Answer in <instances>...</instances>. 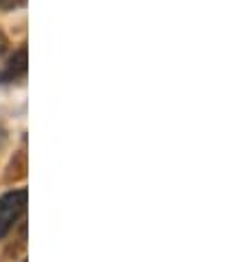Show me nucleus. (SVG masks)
<instances>
[{"instance_id":"obj_4","label":"nucleus","mask_w":246,"mask_h":262,"mask_svg":"<svg viewBox=\"0 0 246 262\" xmlns=\"http://www.w3.org/2000/svg\"><path fill=\"white\" fill-rule=\"evenodd\" d=\"M5 49H7V38H5L3 33H0V53H3Z\"/></svg>"},{"instance_id":"obj_6","label":"nucleus","mask_w":246,"mask_h":262,"mask_svg":"<svg viewBox=\"0 0 246 262\" xmlns=\"http://www.w3.org/2000/svg\"><path fill=\"white\" fill-rule=\"evenodd\" d=\"M24 262H27V260H24Z\"/></svg>"},{"instance_id":"obj_2","label":"nucleus","mask_w":246,"mask_h":262,"mask_svg":"<svg viewBox=\"0 0 246 262\" xmlns=\"http://www.w3.org/2000/svg\"><path fill=\"white\" fill-rule=\"evenodd\" d=\"M27 47L22 45L16 53L9 57V62L0 69V86H7V84H16V82H22L27 77Z\"/></svg>"},{"instance_id":"obj_5","label":"nucleus","mask_w":246,"mask_h":262,"mask_svg":"<svg viewBox=\"0 0 246 262\" xmlns=\"http://www.w3.org/2000/svg\"><path fill=\"white\" fill-rule=\"evenodd\" d=\"M3 143H5V130L0 128V148H3Z\"/></svg>"},{"instance_id":"obj_1","label":"nucleus","mask_w":246,"mask_h":262,"mask_svg":"<svg viewBox=\"0 0 246 262\" xmlns=\"http://www.w3.org/2000/svg\"><path fill=\"white\" fill-rule=\"evenodd\" d=\"M27 199L29 192L24 190H13L0 196V240H3L13 229L20 218L27 212Z\"/></svg>"},{"instance_id":"obj_3","label":"nucleus","mask_w":246,"mask_h":262,"mask_svg":"<svg viewBox=\"0 0 246 262\" xmlns=\"http://www.w3.org/2000/svg\"><path fill=\"white\" fill-rule=\"evenodd\" d=\"M24 0H0V9H11V7L22 5Z\"/></svg>"}]
</instances>
